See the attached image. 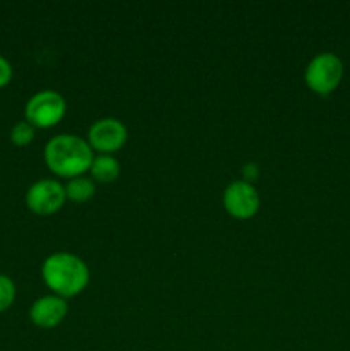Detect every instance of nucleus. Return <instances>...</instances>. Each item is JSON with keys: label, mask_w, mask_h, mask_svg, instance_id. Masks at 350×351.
<instances>
[{"label": "nucleus", "mask_w": 350, "mask_h": 351, "mask_svg": "<svg viewBox=\"0 0 350 351\" xmlns=\"http://www.w3.org/2000/svg\"><path fill=\"white\" fill-rule=\"evenodd\" d=\"M305 84L311 91L326 96L335 91L343 79V62L333 51H321L309 60L304 72Z\"/></svg>", "instance_id": "obj_3"}, {"label": "nucleus", "mask_w": 350, "mask_h": 351, "mask_svg": "<svg viewBox=\"0 0 350 351\" xmlns=\"http://www.w3.org/2000/svg\"><path fill=\"white\" fill-rule=\"evenodd\" d=\"M45 163L58 177L75 178L89 170L93 160V147L75 134H58L45 146Z\"/></svg>", "instance_id": "obj_1"}, {"label": "nucleus", "mask_w": 350, "mask_h": 351, "mask_svg": "<svg viewBox=\"0 0 350 351\" xmlns=\"http://www.w3.org/2000/svg\"><path fill=\"white\" fill-rule=\"evenodd\" d=\"M16 300V285L7 274L0 273V312L7 311Z\"/></svg>", "instance_id": "obj_12"}, {"label": "nucleus", "mask_w": 350, "mask_h": 351, "mask_svg": "<svg viewBox=\"0 0 350 351\" xmlns=\"http://www.w3.org/2000/svg\"><path fill=\"white\" fill-rule=\"evenodd\" d=\"M96 192V185L91 178L88 177H75L71 178L65 185V195L67 199L74 202H84L88 199H91Z\"/></svg>", "instance_id": "obj_10"}, {"label": "nucleus", "mask_w": 350, "mask_h": 351, "mask_svg": "<svg viewBox=\"0 0 350 351\" xmlns=\"http://www.w3.org/2000/svg\"><path fill=\"white\" fill-rule=\"evenodd\" d=\"M261 204L256 187L246 180L232 182L223 192V206L226 213L237 219H249L257 213Z\"/></svg>", "instance_id": "obj_7"}, {"label": "nucleus", "mask_w": 350, "mask_h": 351, "mask_svg": "<svg viewBox=\"0 0 350 351\" xmlns=\"http://www.w3.org/2000/svg\"><path fill=\"white\" fill-rule=\"evenodd\" d=\"M89 171H91L93 182L108 184V182H113L120 175V163L112 154H98L93 160Z\"/></svg>", "instance_id": "obj_9"}, {"label": "nucleus", "mask_w": 350, "mask_h": 351, "mask_svg": "<svg viewBox=\"0 0 350 351\" xmlns=\"http://www.w3.org/2000/svg\"><path fill=\"white\" fill-rule=\"evenodd\" d=\"M41 276L45 285L62 298L75 297L89 283V267L79 256L55 252L43 261Z\"/></svg>", "instance_id": "obj_2"}, {"label": "nucleus", "mask_w": 350, "mask_h": 351, "mask_svg": "<svg viewBox=\"0 0 350 351\" xmlns=\"http://www.w3.org/2000/svg\"><path fill=\"white\" fill-rule=\"evenodd\" d=\"M65 199V187L54 178L34 182L26 192V206L36 215H54L64 206Z\"/></svg>", "instance_id": "obj_6"}, {"label": "nucleus", "mask_w": 350, "mask_h": 351, "mask_svg": "<svg viewBox=\"0 0 350 351\" xmlns=\"http://www.w3.org/2000/svg\"><path fill=\"white\" fill-rule=\"evenodd\" d=\"M34 139V127L30 122L23 120V122L14 123L10 129V141L16 146H27L31 141Z\"/></svg>", "instance_id": "obj_11"}, {"label": "nucleus", "mask_w": 350, "mask_h": 351, "mask_svg": "<svg viewBox=\"0 0 350 351\" xmlns=\"http://www.w3.org/2000/svg\"><path fill=\"white\" fill-rule=\"evenodd\" d=\"M127 141V127L122 120L105 117L91 123L88 129L89 146L100 154H112L119 151Z\"/></svg>", "instance_id": "obj_5"}, {"label": "nucleus", "mask_w": 350, "mask_h": 351, "mask_svg": "<svg viewBox=\"0 0 350 351\" xmlns=\"http://www.w3.org/2000/svg\"><path fill=\"white\" fill-rule=\"evenodd\" d=\"M12 79V65L3 55H0V88L7 86Z\"/></svg>", "instance_id": "obj_13"}, {"label": "nucleus", "mask_w": 350, "mask_h": 351, "mask_svg": "<svg viewBox=\"0 0 350 351\" xmlns=\"http://www.w3.org/2000/svg\"><path fill=\"white\" fill-rule=\"evenodd\" d=\"M69 307L65 298L58 295H45L33 302L30 308V317L34 326L43 329L57 328L67 315Z\"/></svg>", "instance_id": "obj_8"}, {"label": "nucleus", "mask_w": 350, "mask_h": 351, "mask_svg": "<svg viewBox=\"0 0 350 351\" xmlns=\"http://www.w3.org/2000/svg\"><path fill=\"white\" fill-rule=\"evenodd\" d=\"M67 110L65 98L54 89L38 91L27 99L24 106L26 122H30L34 129H48L60 122Z\"/></svg>", "instance_id": "obj_4"}]
</instances>
